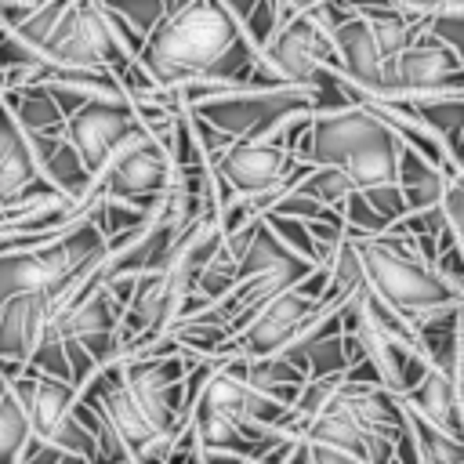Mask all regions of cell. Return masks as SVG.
<instances>
[{"mask_svg": "<svg viewBox=\"0 0 464 464\" xmlns=\"http://www.w3.org/2000/svg\"><path fill=\"white\" fill-rule=\"evenodd\" d=\"M366 199H370V207L392 225V221H399L402 214H406V199H402V188L395 185V181H381V185H366V188H359Z\"/></svg>", "mask_w": 464, "mask_h": 464, "instance_id": "obj_33", "label": "cell"}, {"mask_svg": "<svg viewBox=\"0 0 464 464\" xmlns=\"http://www.w3.org/2000/svg\"><path fill=\"white\" fill-rule=\"evenodd\" d=\"M326 308L304 294H297L294 286L276 294L268 304H261L243 330L232 334L228 341V355H246V359H261V355H276L283 352L315 315H323Z\"/></svg>", "mask_w": 464, "mask_h": 464, "instance_id": "obj_11", "label": "cell"}, {"mask_svg": "<svg viewBox=\"0 0 464 464\" xmlns=\"http://www.w3.org/2000/svg\"><path fill=\"white\" fill-rule=\"evenodd\" d=\"M341 381H344V373H330V377H304V384L297 388V399H294V413H297V420H301V431H304V424L315 417V413H323L326 410V402L337 395V388H341Z\"/></svg>", "mask_w": 464, "mask_h": 464, "instance_id": "obj_29", "label": "cell"}, {"mask_svg": "<svg viewBox=\"0 0 464 464\" xmlns=\"http://www.w3.org/2000/svg\"><path fill=\"white\" fill-rule=\"evenodd\" d=\"M36 51L54 65L72 69H120L134 58L112 33L102 0H69Z\"/></svg>", "mask_w": 464, "mask_h": 464, "instance_id": "obj_4", "label": "cell"}, {"mask_svg": "<svg viewBox=\"0 0 464 464\" xmlns=\"http://www.w3.org/2000/svg\"><path fill=\"white\" fill-rule=\"evenodd\" d=\"M7 384H11L18 406H22L25 420H29V431L47 442L54 435V428L69 417L76 388L69 381H58L51 373H36L29 366H22L14 377H7Z\"/></svg>", "mask_w": 464, "mask_h": 464, "instance_id": "obj_13", "label": "cell"}, {"mask_svg": "<svg viewBox=\"0 0 464 464\" xmlns=\"http://www.w3.org/2000/svg\"><path fill=\"white\" fill-rule=\"evenodd\" d=\"M406 406V402H402ZM406 424L413 431V442H417V453H420V464H464V439L435 428L431 420L417 417L410 406H406Z\"/></svg>", "mask_w": 464, "mask_h": 464, "instance_id": "obj_24", "label": "cell"}, {"mask_svg": "<svg viewBox=\"0 0 464 464\" xmlns=\"http://www.w3.org/2000/svg\"><path fill=\"white\" fill-rule=\"evenodd\" d=\"M417 120L442 141L446 156L457 160L460 130H464V91H439V94H413L406 98Z\"/></svg>", "mask_w": 464, "mask_h": 464, "instance_id": "obj_21", "label": "cell"}, {"mask_svg": "<svg viewBox=\"0 0 464 464\" xmlns=\"http://www.w3.org/2000/svg\"><path fill=\"white\" fill-rule=\"evenodd\" d=\"M170 181H174V160L167 145L156 141L149 130H141L98 170L94 188L102 196L130 199L145 210H156Z\"/></svg>", "mask_w": 464, "mask_h": 464, "instance_id": "obj_6", "label": "cell"}, {"mask_svg": "<svg viewBox=\"0 0 464 464\" xmlns=\"http://www.w3.org/2000/svg\"><path fill=\"white\" fill-rule=\"evenodd\" d=\"M236 261L225 254V250H218L199 272H196V283H192V290H199L207 301H221L232 286H236Z\"/></svg>", "mask_w": 464, "mask_h": 464, "instance_id": "obj_31", "label": "cell"}, {"mask_svg": "<svg viewBox=\"0 0 464 464\" xmlns=\"http://www.w3.org/2000/svg\"><path fill=\"white\" fill-rule=\"evenodd\" d=\"M301 439H308V442H315V446H334V450L355 453V457H362V460L370 457V435L359 431V428L348 420V413L337 410L334 402H326V410L315 413V417L304 424ZM366 464H370V460H366Z\"/></svg>", "mask_w": 464, "mask_h": 464, "instance_id": "obj_23", "label": "cell"}, {"mask_svg": "<svg viewBox=\"0 0 464 464\" xmlns=\"http://www.w3.org/2000/svg\"><path fill=\"white\" fill-rule=\"evenodd\" d=\"M297 188H304L308 196H315V199L326 203V207H341L344 196H348L355 185H352V178H348L341 167L323 163V167H312V170L297 181Z\"/></svg>", "mask_w": 464, "mask_h": 464, "instance_id": "obj_28", "label": "cell"}, {"mask_svg": "<svg viewBox=\"0 0 464 464\" xmlns=\"http://www.w3.org/2000/svg\"><path fill=\"white\" fill-rule=\"evenodd\" d=\"M370 25V36L377 44L381 62L395 58L402 47H410L417 40V33L428 25V14L410 11V7H377V11H359Z\"/></svg>", "mask_w": 464, "mask_h": 464, "instance_id": "obj_22", "label": "cell"}, {"mask_svg": "<svg viewBox=\"0 0 464 464\" xmlns=\"http://www.w3.org/2000/svg\"><path fill=\"white\" fill-rule=\"evenodd\" d=\"M457 304H442L410 319L417 352L431 370L446 373L450 381H457V370H460V308Z\"/></svg>", "mask_w": 464, "mask_h": 464, "instance_id": "obj_16", "label": "cell"}, {"mask_svg": "<svg viewBox=\"0 0 464 464\" xmlns=\"http://www.w3.org/2000/svg\"><path fill=\"white\" fill-rule=\"evenodd\" d=\"M0 91H4V80H0Z\"/></svg>", "mask_w": 464, "mask_h": 464, "instance_id": "obj_45", "label": "cell"}, {"mask_svg": "<svg viewBox=\"0 0 464 464\" xmlns=\"http://www.w3.org/2000/svg\"><path fill=\"white\" fill-rule=\"evenodd\" d=\"M352 243L362 261V286H370L381 301H388L406 319L442 308V304H457L464 297L450 279H442L417 254L392 250L377 236H355Z\"/></svg>", "mask_w": 464, "mask_h": 464, "instance_id": "obj_3", "label": "cell"}, {"mask_svg": "<svg viewBox=\"0 0 464 464\" xmlns=\"http://www.w3.org/2000/svg\"><path fill=\"white\" fill-rule=\"evenodd\" d=\"M210 170L221 174L239 196H261L276 185H297L312 170V163L297 160L272 138H236L210 160Z\"/></svg>", "mask_w": 464, "mask_h": 464, "instance_id": "obj_9", "label": "cell"}, {"mask_svg": "<svg viewBox=\"0 0 464 464\" xmlns=\"http://www.w3.org/2000/svg\"><path fill=\"white\" fill-rule=\"evenodd\" d=\"M337 410L348 413V420L366 435H395L402 428V399L381 384H352L341 381L337 395L330 399Z\"/></svg>", "mask_w": 464, "mask_h": 464, "instance_id": "obj_15", "label": "cell"}, {"mask_svg": "<svg viewBox=\"0 0 464 464\" xmlns=\"http://www.w3.org/2000/svg\"><path fill=\"white\" fill-rule=\"evenodd\" d=\"M308 446H312L308 464H366L362 457L344 453V450H334V446H315V442H308Z\"/></svg>", "mask_w": 464, "mask_h": 464, "instance_id": "obj_35", "label": "cell"}, {"mask_svg": "<svg viewBox=\"0 0 464 464\" xmlns=\"http://www.w3.org/2000/svg\"><path fill=\"white\" fill-rule=\"evenodd\" d=\"M453 163H457V167L464 163V130H460V145H457V160H453Z\"/></svg>", "mask_w": 464, "mask_h": 464, "instance_id": "obj_41", "label": "cell"}, {"mask_svg": "<svg viewBox=\"0 0 464 464\" xmlns=\"http://www.w3.org/2000/svg\"><path fill=\"white\" fill-rule=\"evenodd\" d=\"M29 439H33L29 420H25L22 406H18L7 377L0 373V464H18V457H22Z\"/></svg>", "mask_w": 464, "mask_h": 464, "instance_id": "obj_26", "label": "cell"}, {"mask_svg": "<svg viewBox=\"0 0 464 464\" xmlns=\"http://www.w3.org/2000/svg\"><path fill=\"white\" fill-rule=\"evenodd\" d=\"M330 40H334V65L330 69L377 94L381 83H384V62L377 54V44L370 36L366 18L362 14L344 18L341 25L330 29Z\"/></svg>", "mask_w": 464, "mask_h": 464, "instance_id": "obj_14", "label": "cell"}, {"mask_svg": "<svg viewBox=\"0 0 464 464\" xmlns=\"http://www.w3.org/2000/svg\"><path fill=\"white\" fill-rule=\"evenodd\" d=\"M0 102L7 105L11 120L22 127V134H62L65 112L51 98L44 83H25V87H4Z\"/></svg>", "mask_w": 464, "mask_h": 464, "instance_id": "obj_19", "label": "cell"}, {"mask_svg": "<svg viewBox=\"0 0 464 464\" xmlns=\"http://www.w3.org/2000/svg\"><path fill=\"white\" fill-rule=\"evenodd\" d=\"M243 464H261V460H243Z\"/></svg>", "mask_w": 464, "mask_h": 464, "instance_id": "obj_42", "label": "cell"}, {"mask_svg": "<svg viewBox=\"0 0 464 464\" xmlns=\"http://www.w3.org/2000/svg\"><path fill=\"white\" fill-rule=\"evenodd\" d=\"M457 170H460V174H464V163H460V167H457Z\"/></svg>", "mask_w": 464, "mask_h": 464, "instance_id": "obj_43", "label": "cell"}, {"mask_svg": "<svg viewBox=\"0 0 464 464\" xmlns=\"http://www.w3.org/2000/svg\"><path fill=\"white\" fill-rule=\"evenodd\" d=\"M431 11H464V0H435Z\"/></svg>", "mask_w": 464, "mask_h": 464, "instance_id": "obj_39", "label": "cell"}, {"mask_svg": "<svg viewBox=\"0 0 464 464\" xmlns=\"http://www.w3.org/2000/svg\"><path fill=\"white\" fill-rule=\"evenodd\" d=\"M261 62L290 87L315 91L323 80V69L334 65V40L330 29L308 11H297L290 22L276 29V36L261 47Z\"/></svg>", "mask_w": 464, "mask_h": 464, "instance_id": "obj_7", "label": "cell"}, {"mask_svg": "<svg viewBox=\"0 0 464 464\" xmlns=\"http://www.w3.org/2000/svg\"><path fill=\"white\" fill-rule=\"evenodd\" d=\"M395 185L402 188L406 210H420V207L442 203L446 174L435 163H428L417 149H410L406 141H399V152H395Z\"/></svg>", "mask_w": 464, "mask_h": 464, "instance_id": "obj_20", "label": "cell"}, {"mask_svg": "<svg viewBox=\"0 0 464 464\" xmlns=\"http://www.w3.org/2000/svg\"><path fill=\"white\" fill-rule=\"evenodd\" d=\"M395 152L399 138L362 105H344L330 112H315L312 120V141L304 152V163L341 167L355 188L395 181Z\"/></svg>", "mask_w": 464, "mask_h": 464, "instance_id": "obj_2", "label": "cell"}, {"mask_svg": "<svg viewBox=\"0 0 464 464\" xmlns=\"http://www.w3.org/2000/svg\"><path fill=\"white\" fill-rule=\"evenodd\" d=\"M246 457H236V453H218V450H203L199 453V464H243Z\"/></svg>", "mask_w": 464, "mask_h": 464, "instance_id": "obj_37", "label": "cell"}, {"mask_svg": "<svg viewBox=\"0 0 464 464\" xmlns=\"http://www.w3.org/2000/svg\"><path fill=\"white\" fill-rule=\"evenodd\" d=\"M283 22H279V4L276 0H257L254 4V11L239 22V29H243V36L257 47V54H261V47L276 36V29H279Z\"/></svg>", "mask_w": 464, "mask_h": 464, "instance_id": "obj_32", "label": "cell"}, {"mask_svg": "<svg viewBox=\"0 0 464 464\" xmlns=\"http://www.w3.org/2000/svg\"><path fill=\"white\" fill-rule=\"evenodd\" d=\"M54 464H87V457H76V453H62Z\"/></svg>", "mask_w": 464, "mask_h": 464, "instance_id": "obj_40", "label": "cell"}, {"mask_svg": "<svg viewBox=\"0 0 464 464\" xmlns=\"http://www.w3.org/2000/svg\"><path fill=\"white\" fill-rule=\"evenodd\" d=\"M442 214H446L450 228L464 239V174H460V170L446 174V188H442Z\"/></svg>", "mask_w": 464, "mask_h": 464, "instance_id": "obj_34", "label": "cell"}, {"mask_svg": "<svg viewBox=\"0 0 464 464\" xmlns=\"http://www.w3.org/2000/svg\"><path fill=\"white\" fill-rule=\"evenodd\" d=\"M326 272H330V279H326V290H323L319 304L323 308H334V304H341L362 283V261H359V250H355V243L348 236L326 257Z\"/></svg>", "mask_w": 464, "mask_h": 464, "instance_id": "obj_25", "label": "cell"}, {"mask_svg": "<svg viewBox=\"0 0 464 464\" xmlns=\"http://www.w3.org/2000/svg\"><path fill=\"white\" fill-rule=\"evenodd\" d=\"M417 417L431 420L435 428L464 439V406H460V395H457V381H450L446 373L439 370H428L406 395H399Z\"/></svg>", "mask_w": 464, "mask_h": 464, "instance_id": "obj_18", "label": "cell"}, {"mask_svg": "<svg viewBox=\"0 0 464 464\" xmlns=\"http://www.w3.org/2000/svg\"><path fill=\"white\" fill-rule=\"evenodd\" d=\"M297 109H312L308 87H232L207 102H196L192 112H199L207 123L236 138H265L279 120H286Z\"/></svg>", "mask_w": 464, "mask_h": 464, "instance_id": "obj_5", "label": "cell"}, {"mask_svg": "<svg viewBox=\"0 0 464 464\" xmlns=\"http://www.w3.org/2000/svg\"><path fill=\"white\" fill-rule=\"evenodd\" d=\"M29 141V152L36 160V170L44 174V181L51 188H58L62 196L69 199H91V188H94V178L87 174V167L80 163L76 149L62 138V134H25Z\"/></svg>", "mask_w": 464, "mask_h": 464, "instance_id": "obj_17", "label": "cell"}, {"mask_svg": "<svg viewBox=\"0 0 464 464\" xmlns=\"http://www.w3.org/2000/svg\"><path fill=\"white\" fill-rule=\"evenodd\" d=\"M439 91H464V62L453 47H446L428 29L417 33L410 47L384 62L381 98H413V94H439Z\"/></svg>", "mask_w": 464, "mask_h": 464, "instance_id": "obj_8", "label": "cell"}, {"mask_svg": "<svg viewBox=\"0 0 464 464\" xmlns=\"http://www.w3.org/2000/svg\"><path fill=\"white\" fill-rule=\"evenodd\" d=\"M460 250H464V239H460Z\"/></svg>", "mask_w": 464, "mask_h": 464, "instance_id": "obj_44", "label": "cell"}, {"mask_svg": "<svg viewBox=\"0 0 464 464\" xmlns=\"http://www.w3.org/2000/svg\"><path fill=\"white\" fill-rule=\"evenodd\" d=\"M51 192H58V188H51L44 181L22 127L11 120L7 105L0 102V210L4 207H33Z\"/></svg>", "mask_w": 464, "mask_h": 464, "instance_id": "obj_12", "label": "cell"}, {"mask_svg": "<svg viewBox=\"0 0 464 464\" xmlns=\"http://www.w3.org/2000/svg\"><path fill=\"white\" fill-rule=\"evenodd\" d=\"M308 453H312L308 439H297L294 450H290V457H286V464H308Z\"/></svg>", "mask_w": 464, "mask_h": 464, "instance_id": "obj_38", "label": "cell"}, {"mask_svg": "<svg viewBox=\"0 0 464 464\" xmlns=\"http://www.w3.org/2000/svg\"><path fill=\"white\" fill-rule=\"evenodd\" d=\"M105 11H112L120 22H127L141 40L156 29V22L167 14V0H102Z\"/></svg>", "mask_w": 464, "mask_h": 464, "instance_id": "obj_30", "label": "cell"}, {"mask_svg": "<svg viewBox=\"0 0 464 464\" xmlns=\"http://www.w3.org/2000/svg\"><path fill=\"white\" fill-rule=\"evenodd\" d=\"M141 130L145 127H141L134 105L123 98V102H83L76 112L65 116L62 138L76 149L87 174L98 178V170Z\"/></svg>", "mask_w": 464, "mask_h": 464, "instance_id": "obj_10", "label": "cell"}, {"mask_svg": "<svg viewBox=\"0 0 464 464\" xmlns=\"http://www.w3.org/2000/svg\"><path fill=\"white\" fill-rule=\"evenodd\" d=\"M254 4H257V0H221V7H225L236 22H243V18L254 11Z\"/></svg>", "mask_w": 464, "mask_h": 464, "instance_id": "obj_36", "label": "cell"}, {"mask_svg": "<svg viewBox=\"0 0 464 464\" xmlns=\"http://www.w3.org/2000/svg\"><path fill=\"white\" fill-rule=\"evenodd\" d=\"M261 221H265V225L276 232V239H279V243H286L294 254L308 257L312 265H326V261H323V254H319V246H315V239H312V232H308V221L290 218V214H276V210H265V214H261Z\"/></svg>", "mask_w": 464, "mask_h": 464, "instance_id": "obj_27", "label": "cell"}, {"mask_svg": "<svg viewBox=\"0 0 464 464\" xmlns=\"http://www.w3.org/2000/svg\"><path fill=\"white\" fill-rule=\"evenodd\" d=\"M156 87H174L192 76H214L232 87H246L257 47L243 36L239 22L221 0H192L167 11L134 54Z\"/></svg>", "mask_w": 464, "mask_h": 464, "instance_id": "obj_1", "label": "cell"}]
</instances>
